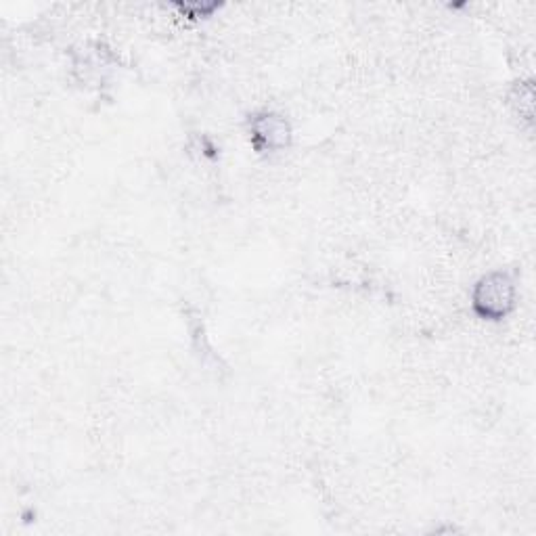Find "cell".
<instances>
[{"label":"cell","mask_w":536,"mask_h":536,"mask_svg":"<svg viewBox=\"0 0 536 536\" xmlns=\"http://www.w3.org/2000/svg\"><path fill=\"white\" fill-rule=\"evenodd\" d=\"M472 304L482 319L501 321L516 306V285L505 273H490L474 287Z\"/></svg>","instance_id":"obj_1"},{"label":"cell","mask_w":536,"mask_h":536,"mask_svg":"<svg viewBox=\"0 0 536 536\" xmlns=\"http://www.w3.org/2000/svg\"><path fill=\"white\" fill-rule=\"evenodd\" d=\"M252 139L260 151H281L292 139V128L277 114H262L252 122Z\"/></svg>","instance_id":"obj_2"},{"label":"cell","mask_w":536,"mask_h":536,"mask_svg":"<svg viewBox=\"0 0 536 536\" xmlns=\"http://www.w3.org/2000/svg\"><path fill=\"white\" fill-rule=\"evenodd\" d=\"M511 105L516 107L520 118H524L526 122H532V114H534V86H532V82H522L520 86H516V91H513V95H511Z\"/></svg>","instance_id":"obj_3"}]
</instances>
